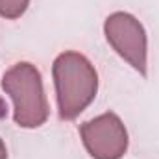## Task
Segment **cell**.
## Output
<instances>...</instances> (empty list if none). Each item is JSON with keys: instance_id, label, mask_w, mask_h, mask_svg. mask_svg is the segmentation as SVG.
I'll use <instances>...</instances> for the list:
<instances>
[{"instance_id": "obj_1", "label": "cell", "mask_w": 159, "mask_h": 159, "mask_svg": "<svg viewBox=\"0 0 159 159\" xmlns=\"http://www.w3.org/2000/svg\"><path fill=\"white\" fill-rule=\"evenodd\" d=\"M57 113L61 120H74L81 115L98 93V72L80 52L59 54L52 65Z\"/></svg>"}, {"instance_id": "obj_2", "label": "cell", "mask_w": 159, "mask_h": 159, "mask_svg": "<svg viewBox=\"0 0 159 159\" xmlns=\"http://www.w3.org/2000/svg\"><path fill=\"white\" fill-rule=\"evenodd\" d=\"M2 89L13 100V120L19 128L34 129L48 120V100L39 69L28 61L15 63L2 76Z\"/></svg>"}, {"instance_id": "obj_3", "label": "cell", "mask_w": 159, "mask_h": 159, "mask_svg": "<svg viewBox=\"0 0 159 159\" xmlns=\"http://www.w3.org/2000/svg\"><path fill=\"white\" fill-rule=\"evenodd\" d=\"M106 39L141 76L148 74V37L137 17L126 11L111 13L104 22Z\"/></svg>"}, {"instance_id": "obj_4", "label": "cell", "mask_w": 159, "mask_h": 159, "mask_svg": "<svg viewBox=\"0 0 159 159\" xmlns=\"http://www.w3.org/2000/svg\"><path fill=\"white\" fill-rule=\"evenodd\" d=\"M80 137L93 159H122L129 144L128 129L113 111L83 122L80 126Z\"/></svg>"}, {"instance_id": "obj_5", "label": "cell", "mask_w": 159, "mask_h": 159, "mask_svg": "<svg viewBox=\"0 0 159 159\" xmlns=\"http://www.w3.org/2000/svg\"><path fill=\"white\" fill-rule=\"evenodd\" d=\"M30 0H0V17L15 20L26 13Z\"/></svg>"}, {"instance_id": "obj_6", "label": "cell", "mask_w": 159, "mask_h": 159, "mask_svg": "<svg viewBox=\"0 0 159 159\" xmlns=\"http://www.w3.org/2000/svg\"><path fill=\"white\" fill-rule=\"evenodd\" d=\"M0 159H7V148L2 139H0Z\"/></svg>"}]
</instances>
